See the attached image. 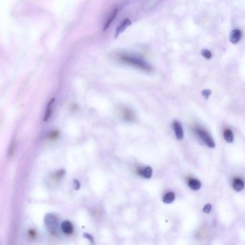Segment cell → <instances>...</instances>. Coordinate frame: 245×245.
I'll return each instance as SVG.
<instances>
[{
  "mask_svg": "<svg viewBox=\"0 0 245 245\" xmlns=\"http://www.w3.org/2000/svg\"><path fill=\"white\" fill-rule=\"evenodd\" d=\"M120 58L121 60L125 63L135 66L144 71H151V68L150 66L148 65L143 60L139 59L138 58L126 54L121 55Z\"/></svg>",
  "mask_w": 245,
  "mask_h": 245,
  "instance_id": "6da1fadb",
  "label": "cell"
},
{
  "mask_svg": "<svg viewBox=\"0 0 245 245\" xmlns=\"http://www.w3.org/2000/svg\"><path fill=\"white\" fill-rule=\"evenodd\" d=\"M44 223L47 230L50 233H55L58 227V219L56 216L54 214H47L44 218Z\"/></svg>",
  "mask_w": 245,
  "mask_h": 245,
  "instance_id": "7a4b0ae2",
  "label": "cell"
},
{
  "mask_svg": "<svg viewBox=\"0 0 245 245\" xmlns=\"http://www.w3.org/2000/svg\"><path fill=\"white\" fill-rule=\"evenodd\" d=\"M196 132L201 138L203 140L206 145L210 148H214L215 147V143L208 133L203 129H197Z\"/></svg>",
  "mask_w": 245,
  "mask_h": 245,
  "instance_id": "3957f363",
  "label": "cell"
},
{
  "mask_svg": "<svg viewBox=\"0 0 245 245\" xmlns=\"http://www.w3.org/2000/svg\"><path fill=\"white\" fill-rule=\"evenodd\" d=\"M173 127L177 139L179 140L183 139L184 136V131L181 124L178 121H175L173 124Z\"/></svg>",
  "mask_w": 245,
  "mask_h": 245,
  "instance_id": "277c9868",
  "label": "cell"
},
{
  "mask_svg": "<svg viewBox=\"0 0 245 245\" xmlns=\"http://www.w3.org/2000/svg\"><path fill=\"white\" fill-rule=\"evenodd\" d=\"M242 32L239 29H235L232 30L230 34V40L233 44L237 43L241 40Z\"/></svg>",
  "mask_w": 245,
  "mask_h": 245,
  "instance_id": "5b68a950",
  "label": "cell"
},
{
  "mask_svg": "<svg viewBox=\"0 0 245 245\" xmlns=\"http://www.w3.org/2000/svg\"><path fill=\"white\" fill-rule=\"evenodd\" d=\"M61 228L63 233L67 235H71L73 232V225L68 221L63 222L61 225Z\"/></svg>",
  "mask_w": 245,
  "mask_h": 245,
  "instance_id": "8992f818",
  "label": "cell"
},
{
  "mask_svg": "<svg viewBox=\"0 0 245 245\" xmlns=\"http://www.w3.org/2000/svg\"><path fill=\"white\" fill-rule=\"evenodd\" d=\"M131 24L132 23L130 19H126V20L122 23V24L117 28L116 32H115V38H116L118 35H119L120 34L123 32L125 29L127 28V26L131 25Z\"/></svg>",
  "mask_w": 245,
  "mask_h": 245,
  "instance_id": "52a82bcc",
  "label": "cell"
},
{
  "mask_svg": "<svg viewBox=\"0 0 245 245\" xmlns=\"http://www.w3.org/2000/svg\"><path fill=\"white\" fill-rule=\"evenodd\" d=\"M138 173L140 175L145 178L150 179L152 177V169L150 167H147L144 169H140L138 171Z\"/></svg>",
  "mask_w": 245,
  "mask_h": 245,
  "instance_id": "ba28073f",
  "label": "cell"
},
{
  "mask_svg": "<svg viewBox=\"0 0 245 245\" xmlns=\"http://www.w3.org/2000/svg\"><path fill=\"white\" fill-rule=\"evenodd\" d=\"M245 184L242 180L240 179H236L234 181L233 187L237 191H240L242 190L244 188Z\"/></svg>",
  "mask_w": 245,
  "mask_h": 245,
  "instance_id": "9c48e42d",
  "label": "cell"
},
{
  "mask_svg": "<svg viewBox=\"0 0 245 245\" xmlns=\"http://www.w3.org/2000/svg\"><path fill=\"white\" fill-rule=\"evenodd\" d=\"M55 99L54 98L52 99L49 102V104H47V110H46L45 116H44V121L45 122L47 121L49 119V118H50V116H51V114H52V106L53 104H54Z\"/></svg>",
  "mask_w": 245,
  "mask_h": 245,
  "instance_id": "30bf717a",
  "label": "cell"
},
{
  "mask_svg": "<svg viewBox=\"0 0 245 245\" xmlns=\"http://www.w3.org/2000/svg\"><path fill=\"white\" fill-rule=\"evenodd\" d=\"M189 186L193 190H198L200 189L201 184L199 181L196 179H192L189 181Z\"/></svg>",
  "mask_w": 245,
  "mask_h": 245,
  "instance_id": "8fae6325",
  "label": "cell"
},
{
  "mask_svg": "<svg viewBox=\"0 0 245 245\" xmlns=\"http://www.w3.org/2000/svg\"><path fill=\"white\" fill-rule=\"evenodd\" d=\"M224 137L225 141L228 143H232L234 140V135L230 129H227L224 132Z\"/></svg>",
  "mask_w": 245,
  "mask_h": 245,
  "instance_id": "7c38bea8",
  "label": "cell"
},
{
  "mask_svg": "<svg viewBox=\"0 0 245 245\" xmlns=\"http://www.w3.org/2000/svg\"><path fill=\"white\" fill-rule=\"evenodd\" d=\"M175 196L174 193L169 192L167 193L163 198V201L165 203H172L174 201Z\"/></svg>",
  "mask_w": 245,
  "mask_h": 245,
  "instance_id": "4fadbf2b",
  "label": "cell"
},
{
  "mask_svg": "<svg viewBox=\"0 0 245 245\" xmlns=\"http://www.w3.org/2000/svg\"><path fill=\"white\" fill-rule=\"evenodd\" d=\"M118 10L117 9L114 10L113 12V13H112V16H110V18L108 19V20L107 21L106 23H105V25L104 26V30L105 31L106 29H107L108 28H109L110 25L111 24L112 22L114 21L115 17L116 16L117 14L118 13Z\"/></svg>",
  "mask_w": 245,
  "mask_h": 245,
  "instance_id": "5bb4252c",
  "label": "cell"
},
{
  "mask_svg": "<svg viewBox=\"0 0 245 245\" xmlns=\"http://www.w3.org/2000/svg\"><path fill=\"white\" fill-rule=\"evenodd\" d=\"M65 173V170L64 169H60L52 175V178L55 181H59L63 177V176L64 175Z\"/></svg>",
  "mask_w": 245,
  "mask_h": 245,
  "instance_id": "9a60e30c",
  "label": "cell"
},
{
  "mask_svg": "<svg viewBox=\"0 0 245 245\" xmlns=\"http://www.w3.org/2000/svg\"><path fill=\"white\" fill-rule=\"evenodd\" d=\"M59 135L60 133L58 130H53L49 133L47 136V138L49 140H55L58 138Z\"/></svg>",
  "mask_w": 245,
  "mask_h": 245,
  "instance_id": "2e32d148",
  "label": "cell"
},
{
  "mask_svg": "<svg viewBox=\"0 0 245 245\" xmlns=\"http://www.w3.org/2000/svg\"><path fill=\"white\" fill-rule=\"evenodd\" d=\"M16 138L14 139L12 141V143L11 144L9 150V153L8 155L9 157H11L13 156V154L15 153V148H16Z\"/></svg>",
  "mask_w": 245,
  "mask_h": 245,
  "instance_id": "e0dca14e",
  "label": "cell"
},
{
  "mask_svg": "<svg viewBox=\"0 0 245 245\" xmlns=\"http://www.w3.org/2000/svg\"><path fill=\"white\" fill-rule=\"evenodd\" d=\"M202 54L206 59H210L212 56V53L209 50L206 49H205L202 50Z\"/></svg>",
  "mask_w": 245,
  "mask_h": 245,
  "instance_id": "ac0fdd59",
  "label": "cell"
},
{
  "mask_svg": "<svg viewBox=\"0 0 245 245\" xmlns=\"http://www.w3.org/2000/svg\"><path fill=\"white\" fill-rule=\"evenodd\" d=\"M202 95L205 99H208L209 97L211 95V91L209 90L206 89L203 90L202 92Z\"/></svg>",
  "mask_w": 245,
  "mask_h": 245,
  "instance_id": "d6986e66",
  "label": "cell"
},
{
  "mask_svg": "<svg viewBox=\"0 0 245 245\" xmlns=\"http://www.w3.org/2000/svg\"><path fill=\"white\" fill-rule=\"evenodd\" d=\"M28 235H29L30 237H31L32 239H34L35 237H36V235H37V233L35 232V231L34 229L29 230L28 231Z\"/></svg>",
  "mask_w": 245,
  "mask_h": 245,
  "instance_id": "ffe728a7",
  "label": "cell"
},
{
  "mask_svg": "<svg viewBox=\"0 0 245 245\" xmlns=\"http://www.w3.org/2000/svg\"><path fill=\"white\" fill-rule=\"evenodd\" d=\"M212 208V206L210 204H207L205 206L203 209V211L206 213H208L210 212Z\"/></svg>",
  "mask_w": 245,
  "mask_h": 245,
  "instance_id": "44dd1931",
  "label": "cell"
},
{
  "mask_svg": "<svg viewBox=\"0 0 245 245\" xmlns=\"http://www.w3.org/2000/svg\"><path fill=\"white\" fill-rule=\"evenodd\" d=\"M80 182H79V181H78V180H74V187L75 188V190H77L78 189H80Z\"/></svg>",
  "mask_w": 245,
  "mask_h": 245,
  "instance_id": "7402d4cb",
  "label": "cell"
},
{
  "mask_svg": "<svg viewBox=\"0 0 245 245\" xmlns=\"http://www.w3.org/2000/svg\"><path fill=\"white\" fill-rule=\"evenodd\" d=\"M84 237L85 238L89 239L90 241H91V242H93L92 237V236H90L89 234L85 233L84 235Z\"/></svg>",
  "mask_w": 245,
  "mask_h": 245,
  "instance_id": "603a6c76",
  "label": "cell"
}]
</instances>
